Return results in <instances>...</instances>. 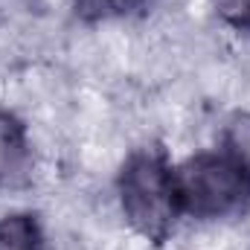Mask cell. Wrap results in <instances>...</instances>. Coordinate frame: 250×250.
Instances as JSON below:
<instances>
[{"label": "cell", "instance_id": "1", "mask_svg": "<svg viewBox=\"0 0 250 250\" xmlns=\"http://www.w3.org/2000/svg\"><path fill=\"white\" fill-rule=\"evenodd\" d=\"M120 204L128 224L160 245L175 230L181 198L178 178L160 148H140L125 160L120 172Z\"/></svg>", "mask_w": 250, "mask_h": 250}, {"label": "cell", "instance_id": "2", "mask_svg": "<svg viewBox=\"0 0 250 250\" xmlns=\"http://www.w3.org/2000/svg\"><path fill=\"white\" fill-rule=\"evenodd\" d=\"M175 178L181 209L198 218H224L250 207V163L227 148L192 157Z\"/></svg>", "mask_w": 250, "mask_h": 250}, {"label": "cell", "instance_id": "3", "mask_svg": "<svg viewBox=\"0 0 250 250\" xmlns=\"http://www.w3.org/2000/svg\"><path fill=\"white\" fill-rule=\"evenodd\" d=\"M29 166H32V154L23 125L9 111H0V187L23 184Z\"/></svg>", "mask_w": 250, "mask_h": 250}, {"label": "cell", "instance_id": "4", "mask_svg": "<svg viewBox=\"0 0 250 250\" xmlns=\"http://www.w3.org/2000/svg\"><path fill=\"white\" fill-rule=\"evenodd\" d=\"M0 250H44L38 218L29 212L0 218Z\"/></svg>", "mask_w": 250, "mask_h": 250}, {"label": "cell", "instance_id": "5", "mask_svg": "<svg viewBox=\"0 0 250 250\" xmlns=\"http://www.w3.org/2000/svg\"><path fill=\"white\" fill-rule=\"evenodd\" d=\"M148 0H76V12L84 18H117L134 9H143Z\"/></svg>", "mask_w": 250, "mask_h": 250}, {"label": "cell", "instance_id": "6", "mask_svg": "<svg viewBox=\"0 0 250 250\" xmlns=\"http://www.w3.org/2000/svg\"><path fill=\"white\" fill-rule=\"evenodd\" d=\"M227 151H233L236 157H242L250 163V114H239L227 125Z\"/></svg>", "mask_w": 250, "mask_h": 250}, {"label": "cell", "instance_id": "7", "mask_svg": "<svg viewBox=\"0 0 250 250\" xmlns=\"http://www.w3.org/2000/svg\"><path fill=\"white\" fill-rule=\"evenodd\" d=\"M218 18L233 29L250 32V0H212Z\"/></svg>", "mask_w": 250, "mask_h": 250}]
</instances>
